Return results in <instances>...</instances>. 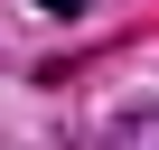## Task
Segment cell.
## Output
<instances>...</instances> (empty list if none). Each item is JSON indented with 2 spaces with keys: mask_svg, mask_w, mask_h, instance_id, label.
Instances as JSON below:
<instances>
[{
  "mask_svg": "<svg viewBox=\"0 0 159 150\" xmlns=\"http://www.w3.org/2000/svg\"><path fill=\"white\" fill-rule=\"evenodd\" d=\"M38 10H47V19H84V0H38Z\"/></svg>",
  "mask_w": 159,
  "mask_h": 150,
  "instance_id": "obj_1",
  "label": "cell"
}]
</instances>
